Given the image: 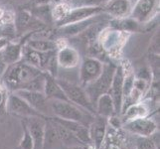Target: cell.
<instances>
[{
	"label": "cell",
	"instance_id": "9a60e30c",
	"mask_svg": "<svg viewBox=\"0 0 160 149\" xmlns=\"http://www.w3.org/2000/svg\"><path fill=\"white\" fill-rule=\"evenodd\" d=\"M101 16H102V14L95 16V17L89 18V19L82 20V21L75 22V23H71V24L57 27L58 35L61 38H63V39L78 36L81 34V33L87 32V30H89L93 25L98 24Z\"/></svg>",
	"mask_w": 160,
	"mask_h": 149
},
{
	"label": "cell",
	"instance_id": "6da1fadb",
	"mask_svg": "<svg viewBox=\"0 0 160 149\" xmlns=\"http://www.w3.org/2000/svg\"><path fill=\"white\" fill-rule=\"evenodd\" d=\"M46 74L23 61L9 65L5 69L0 81L8 92L16 91H34L42 92L45 86Z\"/></svg>",
	"mask_w": 160,
	"mask_h": 149
},
{
	"label": "cell",
	"instance_id": "d590c367",
	"mask_svg": "<svg viewBox=\"0 0 160 149\" xmlns=\"http://www.w3.org/2000/svg\"><path fill=\"white\" fill-rule=\"evenodd\" d=\"M91 149H95V148H92H92H91Z\"/></svg>",
	"mask_w": 160,
	"mask_h": 149
},
{
	"label": "cell",
	"instance_id": "ffe728a7",
	"mask_svg": "<svg viewBox=\"0 0 160 149\" xmlns=\"http://www.w3.org/2000/svg\"><path fill=\"white\" fill-rule=\"evenodd\" d=\"M22 42H13L12 40H9L0 49V60L6 66L19 62L22 58Z\"/></svg>",
	"mask_w": 160,
	"mask_h": 149
},
{
	"label": "cell",
	"instance_id": "83f0119b",
	"mask_svg": "<svg viewBox=\"0 0 160 149\" xmlns=\"http://www.w3.org/2000/svg\"><path fill=\"white\" fill-rule=\"evenodd\" d=\"M152 136H149V137L136 136L137 137L136 138V149H158L155 141L152 139Z\"/></svg>",
	"mask_w": 160,
	"mask_h": 149
},
{
	"label": "cell",
	"instance_id": "9c48e42d",
	"mask_svg": "<svg viewBox=\"0 0 160 149\" xmlns=\"http://www.w3.org/2000/svg\"><path fill=\"white\" fill-rule=\"evenodd\" d=\"M121 129L135 136L149 137L157 133L158 126L150 117H146L126 121L121 125Z\"/></svg>",
	"mask_w": 160,
	"mask_h": 149
},
{
	"label": "cell",
	"instance_id": "4dcf8cb0",
	"mask_svg": "<svg viewBox=\"0 0 160 149\" xmlns=\"http://www.w3.org/2000/svg\"><path fill=\"white\" fill-rule=\"evenodd\" d=\"M108 0H82L80 5H85V6H101L106 3ZM78 5V6H80Z\"/></svg>",
	"mask_w": 160,
	"mask_h": 149
},
{
	"label": "cell",
	"instance_id": "e575fe53",
	"mask_svg": "<svg viewBox=\"0 0 160 149\" xmlns=\"http://www.w3.org/2000/svg\"><path fill=\"white\" fill-rule=\"evenodd\" d=\"M14 1H24V0H14Z\"/></svg>",
	"mask_w": 160,
	"mask_h": 149
},
{
	"label": "cell",
	"instance_id": "3957f363",
	"mask_svg": "<svg viewBox=\"0 0 160 149\" xmlns=\"http://www.w3.org/2000/svg\"><path fill=\"white\" fill-rule=\"evenodd\" d=\"M129 37V33L118 28L103 29L98 36V43L102 51L108 53L109 57L118 58L123 49L125 42Z\"/></svg>",
	"mask_w": 160,
	"mask_h": 149
},
{
	"label": "cell",
	"instance_id": "5b68a950",
	"mask_svg": "<svg viewBox=\"0 0 160 149\" xmlns=\"http://www.w3.org/2000/svg\"><path fill=\"white\" fill-rule=\"evenodd\" d=\"M56 79L61 87H62V90L64 91L69 102L89 110L92 114H96L95 107H93L92 103L91 102L89 97H88L85 91V87H82L79 84H76V82H71L69 80L60 79V78H56Z\"/></svg>",
	"mask_w": 160,
	"mask_h": 149
},
{
	"label": "cell",
	"instance_id": "ac0fdd59",
	"mask_svg": "<svg viewBox=\"0 0 160 149\" xmlns=\"http://www.w3.org/2000/svg\"><path fill=\"white\" fill-rule=\"evenodd\" d=\"M108 119L100 115H95L92 121L89 125V134L92 147L95 149H101L104 137L108 130Z\"/></svg>",
	"mask_w": 160,
	"mask_h": 149
},
{
	"label": "cell",
	"instance_id": "52a82bcc",
	"mask_svg": "<svg viewBox=\"0 0 160 149\" xmlns=\"http://www.w3.org/2000/svg\"><path fill=\"white\" fill-rule=\"evenodd\" d=\"M159 11V0H135L132 4L129 18L137 24H147Z\"/></svg>",
	"mask_w": 160,
	"mask_h": 149
},
{
	"label": "cell",
	"instance_id": "484cf974",
	"mask_svg": "<svg viewBox=\"0 0 160 149\" xmlns=\"http://www.w3.org/2000/svg\"><path fill=\"white\" fill-rule=\"evenodd\" d=\"M72 5L68 0H63L55 3L52 6V16L54 20V24L58 26L70 13L72 9Z\"/></svg>",
	"mask_w": 160,
	"mask_h": 149
},
{
	"label": "cell",
	"instance_id": "8992f818",
	"mask_svg": "<svg viewBox=\"0 0 160 149\" xmlns=\"http://www.w3.org/2000/svg\"><path fill=\"white\" fill-rule=\"evenodd\" d=\"M103 62L96 57L86 56L82 58L79 65V85L82 87L92 82L102 74Z\"/></svg>",
	"mask_w": 160,
	"mask_h": 149
},
{
	"label": "cell",
	"instance_id": "cb8c5ba5",
	"mask_svg": "<svg viewBox=\"0 0 160 149\" xmlns=\"http://www.w3.org/2000/svg\"><path fill=\"white\" fill-rule=\"evenodd\" d=\"M23 44L39 52H56L58 48L56 40L45 38H26Z\"/></svg>",
	"mask_w": 160,
	"mask_h": 149
},
{
	"label": "cell",
	"instance_id": "30bf717a",
	"mask_svg": "<svg viewBox=\"0 0 160 149\" xmlns=\"http://www.w3.org/2000/svg\"><path fill=\"white\" fill-rule=\"evenodd\" d=\"M5 109H6L9 113L16 115V117H20L22 118L33 117L48 118L38 112H36L25 99H23L18 95H16L15 92H9L7 96V99H6V104H5Z\"/></svg>",
	"mask_w": 160,
	"mask_h": 149
},
{
	"label": "cell",
	"instance_id": "7a4b0ae2",
	"mask_svg": "<svg viewBox=\"0 0 160 149\" xmlns=\"http://www.w3.org/2000/svg\"><path fill=\"white\" fill-rule=\"evenodd\" d=\"M50 107L52 117L66 120L77 121L86 126H89L96 114H92L89 110L82 108L69 101H58L51 99Z\"/></svg>",
	"mask_w": 160,
	"mask_h": 149
},
{
	"label": "cell",
	"instance_id": "4316f807",
	"mask_svg": "<svg viewBox=\"0 0 160 149\" xmlns=\"http://www.w3.org/2000/svg\"><path fill=\"white\" fill-rule=\"evenodd\" d=\"M22 126H23V136L19 144L20 149H34V142L23 120H22Z\"/></svg>",
	"mask_w": 160,
	"mask_h": 149
},
{
	"label": "cell",
	"instance_id": "f546056e",
	"mask_svg": "<svg viewBox=\"0 0 160 149\" xmlns=\"http://www.w3.org/2000/svg\"><path fill=\"white\" fill-rule=\"evenodd\" d=\"M149 52L151 54H159V33H156L150 42Z\"/></svg>",
	"mask_w": 160,
	"mask_h": 149
},
{
	"label": "cell",
	"instance_id": "f1b7e54d",
	"mask_svg": "<svg viewBox=\"0 0 160 149\" xmlns=\"http://www.w3.org/2000/svg\"><path fill=\"white\" fill-rule=\"evenodd\" d=\"M9 92L3 85V82L0 81V112L5 109V104H6V99Z\"/></svg>",
	"mask_w": 160,
	"mask_h": 149
},
{
	"label": "cell",
	"instance_id": "2e32d148",
	"mask_svg": "<svg viewBox=\"0 0 160 149\" xmlns=\"http://www.w3.org/2000/svg\"><path fill=\"white\" fill-rule=\"evenodd\" d=\"M132 8L130 0H108L102 5V12L114 20L128 18Z\"/></svg>",
	"mask_w": 160,
	"mask_h": 149
},
{
	"label": "cell",
	"instance_id": "e0dca14e",
	"mask_svg": "<svg viewBox=\"0 0 160 149\" xmlns=\"http://www.w3.org/2000/svg\"><path fill=\"white\" fill-rule=\"evenodd\" d=\"M102 13V7L101 6H85V5L73 6L67 17L61 22L57 27L89 19Z\"/></svg>",
	"mask_w": 160,
	"mask_h": 149
},
{
	"label": "cell",
	"instance_id": "7c38bea8",
	"mask_svg": "<svg viewBox=\"0 0 160 149\" xmlns=\"http://www.w3.org/2000/svg\"><path fill=\"white\" fill-rule=\"evenodd\" d=\"M28 102L36 112L41 113L46 117H52V112L50 107V101L46 97L42 92L34 91H16L13 92Z\"/></svg>",
	"mask_w": 160,
	"mask_h": 149
},
{
	"label": "cell",
	"instance_id": "5bb4252c",
	"mask_svg": "<svg viewBox=\"0 0 160 149\" xmlns=\"http://www.w3.org/2000/svg\"><path fill=\"white\" fill-rule=\"evenodd\" d=\"M22 119L25 122L33 139V142H34V149H42L45 145L46 122L48 118L33 117Z\"/></svg>",
	"mask_w": 160,
	"mask_h": 149
},
{
	"label": "cell",
	"instance_id": "44dd1931",
	"mask_svg": "<svg viewBox=\"0 0 160 149\" xmlns=\"http://www.w3.org/2000/svg\"><path fill=\"white\" fill-rule=\"evenodd\" d=\"M150 115V108L148 104L143 101L138 102H135L131 106L128 107L124 110L121 112L119 114V117L121 122L124 123L126 121H129L132 119L140 118V117H146Z\"/></svg>",
	"mask_w": 160,
	"mask_h": 149
},
{
	"label": "cell",
	"instance_id": "277c9868",
	"mask_svg": "<svg viewBox=\"0 0 160 149\" xmlns=\"http://www.w3.org/2000/svg\"><path fill=\"white\" fill-rule=\"evenodd\" d=\"M115 69H117V64L104 63L102 72L98 76V78L91 82L90 85L85 87V91L93 107H95V103L98 97L103 93H108Z\"/></svg>",
	"mask_w": 160,
	"mask_h": 149
},
{
	"label": "cell",
	"instance_id": "ba28073f",
	"mask_svg": "<svg viewBox=\"0 0 160 149\" xmlns=\"http://www.w3.org/2000/svg\"><path fill=\"white\" fill-rule=\"evenodd\" d=\"M13 23L15 28V34L23 37L28 36L31 33L40 30L44 27H47L43 23H41L38 19H36L30 13L28 9L17 11L14 16Z\"/></svg>",
	"mask_w": 160,
	"mask_h": 149
},
{
	"label": "cell",
	"instance_id": "1f68e13d",
	"mask_svg": "<svg viewBox=\"0 0 160 149\" xmlns=\"http://www.w3.org/2000/svg\"><path fill=\"white\" fill-rule=\"evenodd\" d=\"M92 146H88L84 144H79V145H74V146H70L69 149H91Z\"/></svg>",
	"mask_w": 160,
	"mask_h": 149
},
{
	"label": "cell",
	"instance_id": "d4e9b609",
	"mask_svg": "<svg viewBox=\"0 0 160 149\" xmlns=\"http://www.w3.org/2000/svg\"><path fill=\"white\" fill-rule=\"evenodd\" d=\"M29 11L36 19L39 20L45 26H51L54 24L52 16V6L49 3H38L35 6H33Z\"/></svg>",
	"mask_w": 160,
	"mask_h": 149
},
{
	"label": "cell",
	"instance_id": "d6a6232c",
	"mask_svg": "<svg viewBox=\"0 0 160 149\" xmlns=\"http://www.w3.org/2000/svg\"><path fill=\"white\" fill-rule=\"evenodd\" d=\"M6 67H7V66L5 65L1 60H0V78H1V76L3 75L5 69H6Z\"/></svg>",
	"mask_w": 160,
	"mask_h": 149
},
{
	"label": "cell",
	"instance_id": "8fae6325",
	"mask_svg": "<svg viewBox=\"0 0 160 149\" xmlns=\"http://www.w3.org/2000/svg\"><path fill=\"white\" fill-rule=\"evenodd\" d=\"M58 48L55 52L56 62L58 68L64 70H72L79 67L81 63V54L76 48L72 47L68 44L60 45L57 43Z\"/></svg>",
	"mask_w": 160,
	"mask_h": 149
},
{
	"label": "cell",
	"instance_id": "4fadbf2b",
	"mask_svg": "<svg viewBox=\"0 0 160 149\" xmlns=\"http://www.w3.org/2000/svg\"><path fill=\"white\" fill-rule=\"evenodd\" d=\"M124 76H125V69L123 65H117V69L114 71L113 78L112 81V85L109 87L108 93L112 97L115 112L117 114H120L121 108H122L123 102V82H124Z\"/></svg>",
	"mask_w": 160,
	"mask_h": 149
},
{
	"label": "cell",
	"instance_id": "836d02e7",
	"mask_svg": "<svg viewBox=\"0 0 160 149\" xmlns=\"http://www.w3.org/2000/svg\"><path fill=\"white\" fill-rule=\"evenodd\" d=\"M68 1L71 3L72 6H78V5H80V3L82 1V0H68Z\"/></svg>",
	"mask_w": 160,
	"mask_h": 149
},
{
	"label": "cell",
	"instance_id": "d6986e66",
	"mask_svg": "<svg viewBox=\"0 0 160 149\" xmlns=\"http://www.w3.org/2000/svg\"><path fill=\"white\" fill-rule=\"evenodd\" d=\"M101 149H128V143L121 128L108 125L107 134Z\"/></svg>",
	"mask_w": 160,
	"mask_h": 149
},
{
	"label": "cell",
	"instance_id": "603a6c76",
	"mask_svg": "<svg viewBox=\"0 0 160 149\" xmlns=\"http://www.w3.org/2000/svg\"><path fill=\"white\" fill-rule=\"evenodd\" d=\"M95 112L97 115L107 119L117 114L113 101L109 93H103L97 99L95 103Z\"/></svg>",
	"mask_w": 160,
	"mask_h": 149
},
{
	"label": "cell",
	"instance_id": "7402d4cb",
	"mask_svg": "<svg viewBox=\"0 0 160 149\" xmlns=\"http://www.w3.org/2000/svg\"><path fill=\"white\" fill-rule=\"evenodd\" d=\"M45 86H44V95L46 97L51 101V99H58V101H68L64 91L59 85L57 79L54 76L45 73Z\"/></svg>",
	"mask_w": 160,
	"mask_h": 149
}]
</instances>
